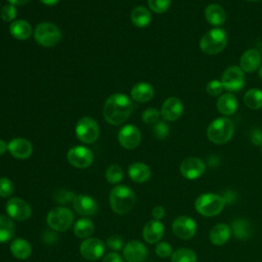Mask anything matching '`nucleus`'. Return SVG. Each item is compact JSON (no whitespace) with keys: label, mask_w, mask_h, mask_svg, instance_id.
Wrapping results in <instances>:
<instances>
[{"label":"nucleus","mask_w":262,"mask_h":262,"mask_svg":"<svg viewBox=\"0 0 262 262\" xmlns=\"http://www.w3.org/2000/svg\"><path fill=\"white\" fill-rule=\"evenodd\" d=\"M48 238H50V243H53L56 238V234L53 233V232H50V231H47L45 232V235H44V241L47 243Z\"/></svg>","instance_id":"49"},{"label":"nucleus","mask_w":262,"mask_h":262,"mask_svg":"<svg viewBox=\"0 0 262 262\" xmlns=\"http://www.w3.org/2000/svg\"><path fill=\"white\" fill-rule=\"evenodd\" d=\"M231 234L230 227L225 223H218L212 227L209 233L210 242L215 246H222L227 243Z\"/></svg>","instance_id":"23"},{"label":"nucleus","mask_w":262,"mask_h":262,"mask_svg":"<svg viewBox=\"0 0 262 262\" xmlns=\"http://www.w3.org/2000/svg\"><path fill=\"white\" fill-rule=\"evenodd\" d=\"M67 159L72 166L84 169L92 164L93 154L88 147L83 145H77L69 149L67 154Z\"/></svg>","instance_id":"10"},{"label":"nucleus","mask_w":262,"mask_h":262,"mask_svg":"<svg viewBox=\"0 0 262 262\" xmlns=\"http://www.w3.org/2000/svg\"><path fill=\"white\" fill-rule=\"evenodd\" d=\"M227 34L221 28H214L205 33L200 40L201 50L208 55H215L224 50L227 44Z\"/></svg>","instance_id":"4"},{"label":"nucleus","mask_w":262,"mask_h":262,"mask_svg":"<svg viewBox=\"0 0 262 262\" xmlns=\"http://www.w3.org/2000/svg\"><path fill=\"white\" fill-rule=\"evenodd\" d=\"M251 141L255 145H262V130L255 128L251 133Z\"/></svg>","instance_id":"45"},{"label":"nucleus","mask_w":262,"mask_h":262,"mask_svg":"<svg viewBox=\"0 0 262 262\" xmlns=\"http://www.w3.org/2000/svg\"><path fill=\"white\" fill-rule=\"evenodd\" d=\"M151 14L144 6H137L131 11V21L137 28H144L149 25Z\"/></svg>","instance_id":"30"},{"label":"nucleus","mask_w":262,"mask_h":262,"mask_svg":"<svg viewBox=\"0 0 262 262\" xmlns=\"http://www.w3.org/2000/svg\"><path fill=\"white\" fill-rule=\"evenodd\" d=\"M76 196L77 195L75 194V192L66 190V189H58L54 192V195H53L54 200L59 204H67L70 202H74Z\"/></svg>","instance_id":"37"},{"label":"nucleus","mask_w":262,"mask_h":262,"mask_svg":"<svg viewBox=\"0 0 262 262\" xmlns=\"http://www.w3.org/2000/svg\"><path fill=\"white\" fill-rule=\"evenodd\" d=\"M13 192V183L6 177L0 178V196L8 198Z\"/></svg>","instance_id":"40"},{"label":"nucleus","mask_w":262,"mask_h":262,"mask_svg":"<svg viewBox=\"0 0 262 262\" xmlns=\"http://www.w3.org/2000/svg\"><path fill=\"white\" fill-rule=\"evenodd\" d=\"M76 135L84 143H92L99 136V127L97 122L91 117L81 118L76 125Z\"/></svg>","instance_id":"8"},{"label":"nucleus","mask_w":262,"mask_h":262,"mask_svg":"<svg viewBox=\"0 0 262 262\" xmlns=\"http://www.w3.org/2000/svg\"><path fill=\"white\" fill-rule=\"evenodd\" d=\"M135 193L126 185H117L110 192V205L117 214H126L134 206Z\"/></svg>","instance_id":"3"},{"label":"nucleus","mask_w":262,"mask_h":262,"mask_svg":"<svg viewBox=\"0 0 262 262\" xmlns=\"http://www.w3.org/2000/svg\"><path fill=\"white\" fill-rule=\"evenodd\" d=\"M179 170L184 178L188 180H194L200 178L205 173L206 165L200 158L188 157L181 162Z\"/></svg>","instance_id":"11"},{"label":"nucleus","mask_w":262,"mask_h":262,"mask_svg":"<svg viewBox=\"0 0 262 262\" xmlns=\"http://www.w3.org/2000/svg\"><path fill=\"white\" fill-rule=\"evenodd\" d=\"M171 262H198V257L192 250L180 248L172 253Z\"/></svg>","instance_id":"34"},{"label":"nucleus","mask_w":262,"mask_h":262,"mask_svg":"<svg viewBox=\"0 0 262 262\" xmlns=\"http://www.w3.org/2000/svg\"><path fill=\"white\" fill-rule=\"evenodd\" d=\"M14 234V224L10 218L0 215V243L8 242Z\"/></svg>","instance_id":"33"},{"label":"nucleus","mask_w":262,"mask_h":262,"mask_svg":"<svg viewBox=\"0 0 262 262\" xmlns=\"http://www.w3.org/2000/svg\"><path fill=\"white\" fill-rule=\"evenodd\" d=\"M161 112L155 107H148L142 113V120L146 124H156L159 122Z\"/></svg>","instance_id":"38"},{"label":"nucleus","mask_w":262,"mask_h":262,"mask_svg":"<svg viewBox=\"0 0 262 262\" xmlns=\"http://www.w3.org/2000/svg\"><path fill=\"white\" fill-rule=\"evenodd\" d=\"M75 211L84 216H91L97 212L98 205L94 199L86 194H79L73 202Z\"/></svg>","instance_id":"18"},{"label":"nucleus","mask_w":262,"mask_h":262,"mask_svg":"<svg viewBox=\"0 0 262 262\" xmlns=\"http://www.w3.org/2000/svg\"><path fill=\"white\" fill-rule=\"evenodd\" d=\"M234 124L227 117H219L213 120L207 129L209 140L215 144L227 143L233 136Z\"/></svg>","instance_id":"2"},{"label":"nucleus","mask_w":262,"mask_h":262,"mask_svg":"<svg viewBox=\"0 0 262 262\" xmlns=\"http://www.w3.org/2000/svg\"><path fill=\"white\" fill-rule=\"evenodd\" d=\"M35 40L44 47L55 46L61 39V32L58 27L52 23H40L34 31Z\"/></svg>","instance_id":"6"},{"label":"nucleus","mask_w":262,"mask_h":262,"mask_svg":"<svg viewBox=\"0 0 262 262\" xmlns=\"http://www.w3.org/2000/svg\"><path fill=\"white\" fill-rule=\"evenodd\" d=\"M238 103L236 97L232 93H224L219 96L217 100V110L224 116H230L237 110Z\"/></svg>","instance_id":"24"},{"label":"nucleus","mask_w":262,"mask_h":262,"mask_svg":"<svg viewBox=\"0 0 262 262\" xmlns=\"http://www.w3.org/2000/svg\"><path fill=\"white\" fill-rule=\"evenodd\" d=\"M234 237L237 239H247L252 234L251 223L244 218H236L232 221L230 227Z\"/></svg>","instance_id":"28"},{"label":"nucleus","mask_w":262,"mask_h":262,"mask_svg":"<svg viewBox=\"0 0 262 262\" xmlns=\"http://www.w3.org/2000/svg\"><path fill=\"white\" fill-rule=\"evenodd\" d=\"M17 10L14 5L12 4H7L1 9V18L4 21H12L16 17Z\"/></svg>","instance_id":"42"},{"label":"nucleus","mask_w":262,"mask_h":262,"mask_svg":"<svg viewBox=\"0 0 262 262\" xmlns=\"http://www.w3.org/2000/svg\"><path fill=\"white\" fill-rule=\"evenodd\" d=\"M118 139L124 148L133 149L139 145L141 134L136 126L128 124L120 129L118 133Z\"/></svg>","instance_id":"14"},{"label":"nucleus","mask_w":262,"mask_h":262,"mask_svg":"<svg viewBox=\"0 0 262 262\" xmlns=\"http://www.w3.org/2000/svg\"><path fill=\"white\" fill-rule=\"evenodd\" d=\"M151 215L154 219L161 220L165 216V209L162 206H156L151 211Z\"/></svg>","instance_id":"47"},{"label":"nucleus","mask_w":262,"mask_h":262,"mask_svg":"<svg viewBox=\"0 0 262 262\" xmlns=\"http://www.w3.org/2000/svg\"><path fill=\"white\" fill-rule=\"evenodd\" d=\"M165 232V227L163 223L160 220H150L148 221L142 230V235L143 238L148 243V244H155L158 243L164 235Z\"/></svg>","instance_id":"21"},{"label":"nucleus","mask_w":262,"mask_h":262,"mask_svg":"<svg viewBox=\"0 0 262 262\" xmlns=\"http://www.w3.org/2000/svg\"><path fill=\"white\" fill-rule=\"evenodd\" d=\"M244 103L251 110L262 108V90L258 88L249 89L244 95Z\"/></svg>","instance_id":"31"},{"label":"nucleus","mask_w":262,"mask_h":262,"mask_svg":"<svg viewBox=\"0 0 262 262\" xmlns=\"http://www.w3.org/2000/svg\"><path fill=\"white\" fill-rule=\"evenodd\" d=\"M174 234L181 239H189L196 232V223L188 216H179L172 223Z\"/></svg>","instance_id":"13"},{"label":"nucleus","mask_w":262,"mask_h":262,"mask_svg":"<svg viewBox=\"0 0 262 262\" xmlns=\"http://www.w3.org/2000/svg\"><path fill=\"white\" fill-rule=\"evenodd\" d=\"M224 201H225V204H233L234 201L236 200L235 198V193L232 191V190H227L224 192V194L222 195Z\"/></svg>","instance_id":"48"},{"label":"nucleus","mask_w":262,"mask_h":262,"mask_svg":"<svg viewBox=\"0 0 262 262\" xmlns=\"http://www.w3.org/2000/svg\"><path fill=\"white\" fill-rule=\"evenodd\" d=\"M106 245L108 248L113 249V250H121L124 243H123V238L119 235H112L107 238L106 241Z\"/></svg>","instance_id":"44"},{"label":"nucleus","mask_w":262,"mask_h":262,"mask_svg":"<svg viewBox=\"0 0 262 262\" xmlns=\"http://www.w3.org/2000/svg\"><path fill=\"white\" fill-rule=\"evenodd\" d=\"M6 150H8V143H6L4 140L0 139V156L5 154Z\"/></svg>","instance_id":"50"},{"label":"nucleus","mask_w":262,"mask_h":262,"mask_svg":"<svg viewBox=\"0 0 262 262\" xmlns=\"http://www.w3.org/2000/svg\"><path fill=\"white\" fill-rule=\"evenodd\" d=\"M94 231V224L88 218H81L74 225V233L79 238L89 237Z\"/></svg>","instance_id":"32"},{"label":"nucleus","mask_w":262,"mask_h":262,"mask_svg":"<svg viewBox=\"0 0 262 262\" xmlns=\"http://www.w3.org/2000/svg\"><path fill=\"white\" fill-rule=\"evenodd\" d=\"M133 104L130 98L124 93H114L103 105V117L112 125L123 124L131 115Z\"/></svg>","instance_id":"1"},{"label":"nucleus","mask_w":262,"mask_h":262,"mask_svg":"<svg viewBox=\"0 0 262 262\" xmlns=\"http://www.w3.org/2000/svg\"><path fill=\"white\" fill-rule=\"evenodd\" d=\"M225 205L226 204L222 195L213 192H206L198 196L194 202V209L202 216L214 217L221 213Z\"/></svg>","instance_id":"5"},{"label":"nucleus","mask_w":262,"mask_h":262,"mask_svg":"<svg viewBox=\"0 0 262 262\" xmlns=\"http://www.w3.org/2000/svg\"><path fill=\"white\" fill-rule=\"evenodd\" d=\"M103 252V243L95 237L86 238L80 246V253L87 260H97L102 256Z\"/></svg>","instance_id":"15"},{"label":"nucleus","mask_w":262,"mask_h":262,"mask_svg":"<svg viewBox=\"0 0 262 262\" xmlns=\"http://www.w3.org/2000/svg\"><path fill=\"white\" fill-rule=\"evenodd\" d=\"M30 0H8L9 4H12V5H24L26 4L27 2H29Z\"/></svg>","instance_id":"51"},{"label":"nucleus","mask_w":262,"mask_h":262,"mask_svg":"<svg viewBox=\"0 0 262 262\" xmlns=\"http://www.w3.org/2000/svg\"><path fill=\"white\" fill-rule=\"evenodd\" d=\"M161 116L166 121H176L183 113L182 101L175 96L167 98L161 107Z\"/></svg>","instance_id":"16"},{"label":"nucleus","mask_w":262,"mask_h":262,"mask_svg":"<svg viewBox=\"0 0 262 262\" xmlns=\"http://www.w3.org/2000/svg\"><path fill=\"white\" fill-rule=\"evenodd\" d=\"M102 262H124L118 253H108L103 257Z\"/></svg>","instance_id":"46"},{"label":"nucleus","mask_w":262,"mask_h":262,"mask_svg":"<svg viewBox=\"0 0 262 262\" xmlns=\"http://www.w3.org/2000/svg\"><path fill=\"white\" fill-rule=\"evenodd\" d=\"M10 252L15 258L24 260L30 257L32 253V249H31V245L26 239L15 238L10 244Z\"/></svg>","instance_id":"29"},{"label":"nucleus","mask_w":262,"mask_h":262,"mask_svg":"<svg viewBox=\"0 0 262 262\" xmlns=\"http://www.w3.org/2000/svg\"><path fill=\"white\" fill-rule=\"evenodd\" d=\"M11 36L17 40H27L32 35V27L25 19L13 20L9 26Z\"/></svg>","instance_id":"27"},{"label":"nucleus","mask_w":262,"mask_h":262,"mask_svg":"<svg viewBox=\"0 0 262 262\" xmlns=\"http://www.w3.org/2000/svg\"><path fill=\"white\" fill-rule=\"evenodd\" d=\"M73 221L74 214L66 207L53 208L47 215V224L55 231H66L71 227Z\"/></svg>","instance_id":"7"},{"label":"nucleus","mask_w":262,"mask_h":262,"mask_svg":"<svg viewBox=\"0 0 262 262\" xmlns=\"http://www.w3.org/2000/svg\"><path fill=\"white\" fill-rule=\"evenodd\" d=\"M261 154H262V145H261Z\"/></svg>","instance_id":"55"},{"label":"nucleus","mask_w":262,"mask_h":262,"mask_svg":"<svg viewBox=\"0 0 262 262\" xmlns=\"http://www.w3.org/2000/svg\"><path fill=\"white\" fill-rule=\"evenodd\" d=\"M123 170L119 165H112L105 171V178L107 182L116 184L123 179Z\"/></svg>","instance_id":"35"},{"label":"nucleus","mask_w":262,"mask_h":262,"mask_svg":"<svg viewBox=\"0 0 262 262\" xmlns=\"http://www.w3.org/2000/svg\"><path fill=\"white\" fill-rule=\"evenodd\" d=\"M152 133L158 139H164L169 134V126L165 122L159 121L155 124L152 128Z\"/></svg>","instance_id":"41"},{"label":"nucleus","mask_w":262,"mask_h":262,"mask_svg":"<svg viewBox=\"0 0 262 262\" xmlns=\"http://www.w3.org/2000/svg\"><path fill=\"white\" fill-rule=\"evenodd\" d=\"M123 255L128 262H143L146 259L147 250L141 242L131 241L124 247Z\"/></svg>","instance_id":"17"},{"label":"nucleus","mask_w":262,"mask_h":262,"mask_svg":"<svg viewBox=\"0 0 262 262\" xmlns=\"http://www.w3.org/2000/svg\"><path fill=\"white\" fill-rule=\"evenodd\" d=\"M224 87L220 80H211L206 86V91L211 96H218L223 91Z\"/></svg>","instance_id":"39"},{"label":"nucleus","mask_w":262,"mask_h":262,"mask_svg":"<svg viewBox=\"0 0 262 262\" xmlns=\"http://www.w3.org/2000/svg\"><path fill=\"white\" fill-rule=\"evenodd\" d=\"M43 4L45 5H49V6H52V5H55L58 3L59 0H40Z\"/></svg>","instance_id":"52"},{"label":"nucleus","mask_w":262,"mask_h":262,"mask_svg":"<svg viewBox=\"0 0 262 262\" xmlns=\"http://www.w3.org/2000/svg\"><path fill=\"white\" fill-rule=\"evenodd\" d=\"M8 151L16 159H27L33 152L31 142L25 138H13L8 143Z\"/></svg>","instance_id":"20"},{"label":"nucleus","mask_w":262,"mask_h":262,"mask_svg":"<svg viewBox=\"0 0 262 262\" xmlns=\"http://www.w3.org/2000/svg\"><path fill=\"white\" fill-rule=\"evenodd\" d=\"M221 82L227 91H239L245 85V72L237 66H230L223 72Z\"/></svg>","instance_id":"9"},{"label":"nucleus","mask_w":262,"mask_h":262,"mask_svg":"<svg viewBox=\"0 0 262 262\" xmlns=\"http://www.w3.org/2000/svg\"><path fill=\"white\" fill-rule=\"evenodd\" d=\"M128 174H129V177L133 181L138 182V183H142V182H145L149 179L151 172H150V169L147 165H145L143 163H140V162H136V163H133L129 166Z\"/></svg>","instance_id":"26"},{"label":"nucleus","mask_w":262,"mask_h":262,"mask_svg":"<svg viewBox=\"0 0 262 262\" xmlns=\"http://www.w3.org/2000/svg\"><path fill=\"white\" fill-rule=\"evenodd\" d=\"M172 0H147L149 8L156 13H164L168 10Z\"/></svg>","instance_id":"36"},{"label":"nucleus","mask_w":262,"mask_h":262,"mask_svg":"<svg viewBox=\"0 0 262 262\" xmlns=\"http://www.w3.org/2000/svg\"><path fill=\"white\" fill-rule=\"evenodd\" d=\"M155 89L146 82L135 84L131 89V97L137 102H146L154 97Z\"/></svg>","instance_id":"25"},{"label":"nucleus","mask_w":262,"mask_h":262,"mask_svg":"<svg viewBox=\"0 0 262 262\" xmlns=\"http://www.w3.org/2000/svg\"><path fill=\"white\" fill-rule=\"evenodd\" d=\"M156 254L161 258H167L172 255L171 245L167 242H161L156 246Z\"/></svg>","instance_id":"43"},{"label":"nucleus","mask_w":262,"mask_h":262,"mask_svg":"<svg viewBox=\"0 0 262 262\" xmlns=\"http://www.w3.org/2000/svg\"><path fill=\"white\" fill-rule=\"evenodd\" d=\"M261 66V53L256 48L246 50L239 59V68L246 73H252Z\"/></svg>","instance_id":"19"},{"label":"nucleus","mask_w":262,"mask_h":262,"mask_svg":"<svg viewBox=\"0 0 262 262\" xmlns=\"http://www.w3.org/2000/svg\"><path fill=\"white\" fill-rule=\"evenodd\" d=\"M205 17L207 21L215 27H219L225 23L226 19V13L224 8L217 4V3H212L209 4L204 11Z\"/></svg>","instance_id":"22"},{"label":"nucleus","mask_w":262,"mask_h":262,"mask_svg":"<svg viewBox=\"0 0 262 262\" xmlns=\"http://www.w3.org/2000/svg\"><path fill=\"white\" fill-rule=\"evenodd\" d=\"M248 1H258V0H248Z\"/></svg>","instance_id":"54"},{"label":"nucleus","mask_w":262,"mask_h":262,"mask_svg":"<svg viewBox=\"0 0 262 262\" xmlns=\"http://www.w3.org/2000/svg\"><path fill=\"white\" fill-rule=\"evenodd\" d=\"M5 210L8 216L16 221H25L29 219L32 214L30 205L19 198H12L8 200Z\"/></svg>","instance_id":"12"},{"label":"nucleus","mask_w":262,"mask_h":262,"mask_svg":"<svg viewBox=\"0 0 262 262\" xmlns=\"http://www.w3.org/2000/svg\"><path fill=\"white\" fill-rule=\"evenodd\" d=\"M258 75H259V78L262 80V66H260V68L258 69Z\"/></svg>","instance_id":"53"}]
</instances>
